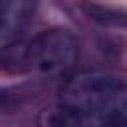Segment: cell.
<instances>
[{
	"instance_id": "6da1fadb",
	"label": "cell",
	"mask_w": 127,
	"mask_h": 127,
	"mask_svg": "<svg viewBox=\"0 0 127 127\" xmlns=\"http://www.w3.org/2000/svg\"><path fill=\"white\" fill-rule=\"evenodd\" d=\"M127 119V83L115 71H79L60 91L48 125H119Z\"/></svg>"
},
{
	"instance_id": "3957f363",
	"label": "cell",
	"mask_w": 127,
	"mask_h": 127,
	"mask_svg": "<svg viewBox=\"0 0 127 127\" xmlns=\"http://www.w3.org/2000/svg\"><path fill=\"white\" fill-rule=\"evenodd\" d=\"M36 0H0V50L16 42L28 26Z\"/></svg>"
},
{
	"instance_id": "7a4b0ae2",
	"label": "cell",
	"mask_w": 127,
	"mask_h": 127,
	"mask_svg": "<svg viewBox=\"0 0 127 127\" xmlns=\"http://www.w3.org/2000/svg\"><path fill=\"white\" fill-rule=\"evenodd\" d=\"M79 56V44L75 36L65 28H52L40 32L24 46L14 42L2 48V58L8 64H18V69L32 71L36 75L54 77L73 67Z\"/></svg>"
},
{
	"instance_id": "277c9868",
	"label": "cell",
	"mask_w": 127,
	"mask_h": 127,
	"mask_svg": "<svg viewBox=\"0 0 127 127\" xmlns=\"http://www.w3.org/2000/svg\"><path fill=\"white\" fill-rule=\"evenodd\" d=\"M87 14L93 18V20H99V22H105V24H123V12H109V10H103L99 6H85Z\"/></svg>"
}]
</instances>
